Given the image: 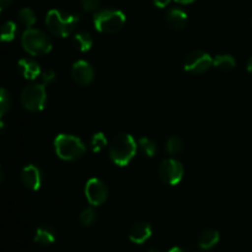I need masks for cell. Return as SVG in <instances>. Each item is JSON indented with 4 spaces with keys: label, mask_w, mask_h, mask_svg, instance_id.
Here are the masks:
<instances>
[{
    "label": "cell",
    "mask_w": 252,
    "mask_h": 252,
    "mask_svg": "<svg viewBox=\"0 0 252 252\" xmlns=\"http://www.w3.org/2000/svg\"><path fill=\"white\" fill-rule=\"evenodd\" d=\"M138 145L133 135L128 133H120L111 140L108 153L113 164L118 166H127L137 153Z\"/></svg>",
    "instance_id": "6da1fadb"
},
{
    "label": "cell",
    "mask_w": 252,
    "mask_h": 252,
    "mask_svg": "<svg viewBox=\"0 0 252 252\" xmlns=\"http://www.w3.org/2000/svg\"><path fill=\"white\" fill-rule=\"evenodd\" d=\"M79 22V15L63 10L52 9L46 15V26L53 36L65 38L74 31Z\"/></svg>",
    "instance_id": "7a4b0ae2"
},
{
    "label": "cell",
    "mask_w": 252,
    "mask_h": 252,
    "mask_svg": "<svg viewBox=\"0 0 252 252\" xmlns=\"http://www.w3.org/2000/svg\"><path fill=\"white\" fill-rule=\"evenodd\" d=\"M54 150L64 161H76L86 152V147L80 138L73 134H59L54 139Z\"/></svg>",
    "instance_id": "3957f363"
},
{
    "label": "cell",
    "mask_w": 252,
    "mask_h": 252,
    "mask_svg": "<svg viewBox=\"0 0 252 252\" xmlns=\"http://www.w3.org/2000/svg\"><path fill=\"white\" fill-rule=\"evenodd\" d=\"M21 43L25 51L31 56H43L51 52L52 44L51 38L44 31L38 29H26V31L22 33Z\"/></svg>",
    "instance_id": "277c9868"
},
{
    "label": "cell",
    "mask_w": 252,
    "mask_h": 252,
    "mask_svg": "<svg viewBox=\"0 0 252 252\" xmlns=\"http://www.w3.org/2000/svg\"><path fill=\"white\" fill-rule=\"evenodd\" d=\"M126 24V15L121 10H98L94 15V26L101 33H116L121 31Z\"/></svg>",
    "instance_id": "5b68a950"
},
{
    "label": "cell",
    "mask_w": 252,
    "mask_h": 252,
    "mask_svg": "<svg viewBox=\"0 0 252 252\" xmlns=\"http://www.w3.org/2000/svg\"><path fill=\"white\" fill-rule=\"evenodd\" d=\"M21 105L30 112H39L47 102L46 85L42 83H31L25 86L20 96Z\"/></svg>",
    "instance_id": "8992f818"
},
{
    "label": "cell",
    "mask_w": 252,
    "mask_h": 252,
    "mask_svg": "<svg viewBox=\"0 0 252 252\" xmlns=\"http://www.w3.org/2000/svg\"><path fill=\"white\" fill-rule=\"evenodd\" d=\"M213 65V58L207 52L196 49L187 54L185 59V70L191 74H203Z\"/></svg>",
    "instance_id": "52a82bcc"
},
{
    "label": "cell",
    "mask_w": 252,
    "mask_h": 252,
    "mask_svg": "<svg viewBox=\"0 0 252 252\" xmlns=\"http://www.w3.org/2000/svg\"><path fill=\"white\" fill-rule=\"evenodd\" d=\"M159 177L165 184L175 186L184 177V165L172 158L164 160L159 166Z\"/></svg>",
    "instance_id": "ba28073f"
},
{
    "label": "cell",
    "mask_w": 252,
    "mask_h": 252,
    "mask_svg": "<svg viewBox=\"0 0 252 252\" xmlns=\"http://www.w3.org/2000/svg\"><path fill=\"white\" fill-rule=\"evenodd\" d=\"M85 196L91 206H101L108 198V189L102 180L93 177L85 185Z\"/></svg>",
    "instance_id": "9c48e42d"
},
{
    "label": "cell",
    "mask_w": 252,
    "mask_h": 252,
    "mask_svg": "<svg viewBox=\"0 0 252 252\" xmlns=\"http://www.w3.org/2000/svg\"><path fill=\"white\" fill-rule=\"evenodd\" d=\"M71 78L76 84L81 86H86L93 83L95 78L94 66L86 61H78L71 66Z\"/></svg>",
    "instance_id": "30bf717a"
},
{
    "label": "cell",
    "mask_w": 252,
    "mask_h": 252,
    "mask_svg": "<svg viewBox=\"0 0 252 252\" xmlns=\"http://www.w3.org/2000/svg\"><path fill=\"white\" fill-rule=\"evenodd\" d=\"M20 179H21L22 185L26 189H31V191H37V189H39L42 181H43V175H42L41 169L38 166L30 164L22 169Z\"/></svg>",
    "instance_id": "8fae6325"
},
{
    "label": "cell",
    "mask_w": 252,
    "mask_h": 252,
    "mask_svg": "<svg viewBox=\"0 0 252 252\" xmlns=\"http://www.w3.org/2000/svg\"><path fill=\"white\" fill-rule=\"evenodd\" d=\"M152 226L147 221H137L129 229V239L134 244H143L152 236Z\"/></svg>",
    "instance_id": "7c38bea8"
},
{
    "label": "cell",
    "mask_w": 252,
    "mask_h": 252,
    "mask_svg": "<svg viewBox=\"0 0 252 252\" xmlns=\"http://www.w3.org/2000/svg\"><path fill=\"white\" fill-rule=\"evenodd\" d=\"M17 66H19V70L22 74V76L25 79H29V80L39 79V76L42 74L41 65L31 58L20 59L19 63H17Z\"/></svg>",
    "instance_id": "4fadbf2b"
},
{
    "label": "cell",
    "mask_w": 252,
    "mask_h": 252,
    "mask_svg": "<svg viewBox=\"0 0 252 252\" xmlns=\"http://www.w3.org/2000/svg\"><path fill=\"white\" fill-rule=\"evenodd\" d=\"M166 22L171 29L184 30L187 25V14L182 9L179 7H172L166 12Z\"/></svg>",
    "instance_id": "5bb4252c"
},
{
    "label": "cell",
    "mask_w": 252,
    "mask_h": 252,
    "mask_svg": "<svg viewBox=\"0 0 252 252\" xmlns=\"http://www.w3.org/2000/svg\"><path fill=\"white\" fill-rule=\"evenodd\" d=\"M56 240V231L49 225H41L37 228L34 234V241L41 245H51Z\"/></svg>",
    "instance_id": "9a60e30c"
},
{
    "label": "cell",
    "mask_w": 252,
    "mask_h": 252,
    "mask_svg": "<svg viewBox=\"0 0 252 252\" xmlns=\"http://www.w3.org/2000/svg\"><path fill=\"white\" fill-rule=\"evenodd\" d=\"M220 239V235L214 229H207V230L202 231L201 235L198 238V246L203 250H208L212 249L214 245H217Z\"/></svg>",
    "instance_id": "2e32d148"
},
{
    "label": "cell",
    "mask_w": 252,
    "mask_h": 252,
    "mask_svg": "<svg viewBox=\"0 0 252 252\" xmlns=\"http://www.w3.org/2000/svg\"><path fill=\"white\" fill-rule=\"evenodd\" d=\"M73 44L78 51L88 52L90 51L91 47H93L94 44L93 37H91V34L89 33V32L79 31L78 33L74 34Z\"/></svg>",
    "instance_id": "e0dca14e"
},
{
    "label": "cell",
    "mask_w": 252,
    "mask_h": 252,
    "mask_svg": "<svg viewBox=\"0 0 252 252\" xmlns=\"http://www.w3.org/2000/svg\"><path fill=\"white\" fill-rule=\"evenodd\" d=\"M213 66L223 71L233 70L236 66V61L230 54H218L213 58Z\"/></svg>",
    "instance_id": "ac0fdd59"
},
{
    "label": "cell",
    "mask_w": 252,
    "mask_h": 252,
    "mask_svg": "<svg viewBox=\"0 0 252 252\" xmlns=\"http://www.w3.org/2000/svg\"><path fill=\"white\" fill-rule=\"evenodd\" d=\"M17 25L14 21H6L0 27V41L11 42L16 37Z\"/></svg>",
    "instance_id": "d6986e66"
},
{
    "label": "cell",
    "mask_w": 252,
    "mask_h": 252,
    "mask_svg": "<svg viewBox=\"0 0 252 252\" xmlns=\"http://www.w3.org/2000/svg\"><path fill=\"white\" fill-rule=\"evenodd\" d=\"M138 147L142 150L143 154L147 155L148 158H153L158 152L157 143L148 137H142L138 140Z\"/></svg>",
    "instance_id": "ffe728a7"
},
{
    "label": "cell",
    "mask_w": 252,
    "mask_h": 252,
    "mask_svg": "<svg viewBox=\"0 0 252 252\" xmlns=\"http://www.w3.org/2000/svg\"><path fill=\"white\" fill-rule=\"evenodd\" d=\"M165 149L170 155H177L182 153L184 150V140L179 137V135H171L169 139L166 140V145Z\"/></svg>",
    "instance_id": "44dd1931"
},
{
    "label": "cell",
    "mask_w": 252,
    "mask_h": 252,
    "mask_svg": "<svg viewBox=\"0 0 252 252\" xmlns=\"http://www.w3.org/2000/svg\"><path fill=\"white\" fill-rule=\"evenodd\" d=\"M19 20L26 29H31L36 24V14L31 7H22L19 11Z\"/></svg>",
    "instance_id": "7402d4cb"
},
{
    "label": "cell",
    "mask_w": 252,
    "mask_h": 252,
    "mask_svg": "<svg viewBox=\"0 0 252 252\" xmlns=\"http://www.w3.org/2000/svg\"><path fill=\"white\" fill-rule=\"evenodd\" d=\"M107 138L102 132L95 133L90 139V149L93 153H100L107 147Z\"/></svg>",
    "instance_id": "603a6c76"
},
{
    "label": "cell",
    "mask_w": 252,
    "mask_h": 252,
    "mask_svg": "<svg viewBox=\"0 0 252 252\" xmlns=\"http://www.w3.org/2000/svg\"><path fill=\"white\" fill-rule=\"evenodd\" d=\"M11 107V95L4 88H0V120Z\"/></svg>",
    "instance_id": "cb8c5ba5"
},
{
    "label": "cell",
    "mask_w": 252,
    "mask_h": 252,
    "mask_svg": "<svg viewBox=\"0 0 252 252\" xmlns=\"http://www.w3.org/2000/svg\"><path fill=\"white\" fill-rule=\"evenodd\" d=\"M79 219H80V223L83 224L84 226H90L96 221V219H97V214H96L95 209L94 208H85L81 211Z\"/></svg>",
    "instance_id": "d4e9b609"
},
{
    "label": "cell",
    "mask_w": 252,
    "mask_h": 252,
    "mask_svg": "<svg viewBox=\"0 0 252 252\" xmlns=\"http://www.w3.org/2000/svg\"><path fill=\"white\" fill-rule=\"evenodd\" d=\"M81 6L85 11L88 12H95L98 11L102 4V0H80Z\"/></svg>",
    "instance_id": "484cf974"
},
{
    "label": "cell",
    "mask_w": 252,
    "mask_h": 252,
    "mask_svg": "<svg viewBox=\"0 0 252 252\" xmlns=\"http://www.w3.org/2000/svg\"><path fill=\"white\" fill-rule=\"evenodd\" d=\"M56 79V73H54L52 69H47V70L42 71L41 76H39V83H42L43 85H48L52 81Z\"/></svg>",
    "instance_id": "4316f807"
},
{
    "label": "cell",
    "mask_w": 252,
    "mask_h": 252,
    "mask_svg": "<svg viewBox=\"0 0 252 252\" xmlns=\"http://www.w3.org/2000/svg\"><path fill=\"white\" fill-rule=\"evenodd\" d=\"M170 2H171V0H153V4L159 7V9H164V7L169 6Z\"/></svg>",
    "instance_id": "83f0119b"
},
{
    "label": "cell",
    "mask_w": 252,
    "mask_h": 252,
    "mask_svg": "<svg viewBox=\"0 0 252 252\" xmlns=\"http://www.w3.org/2000/svg\"><path fill=\"white\" fill-rule=\"evenodd\" d=\"M11 2H12V0H0V12H1L2 10L6 9V7L11 4Z\"/></svg>",
    "instance_id": "f1b7e54d"
},
{
    "label": "cell",
    "mask_w": 252,
    "mask_h": 252,
    "mask_svg": "<svg viewBox=\"0 0 252 252\" xmlns=\"http://www.w3.org/2000/svg\"><path fill=\"white\" fill-rule=\"evenodd\" d=\"M246 69H248L249 73L252 74V56L250 57V58H249L248 64H246Z\"/></svg>",
    "instance_id": "f546056e"
},
{
    "label": "cell",
    "mask_w": 252,
    "mask_h": 252,
    "mask_svg": "<svg viewBox=\"0 0 252 252\" xmlns=\"http://www.w3.org/2000/svg\"><path fill=\"white\" fill-rule=\"evenodd\" d=\"M176 2H179V4H182V5H187V4H192V2H194L196 0H175Z\"/></svg>",
    "instance_id": "4dcf8cb0"
},
{
    "label": "cell",
    "mask_w": 252,
    "mask_h": 252,
    "mask_svg": "<svg viewBox=\"0 0 252 252\" xmlns=\"http://www.w3.org/2000/svg\"><path fill=\"white\" fill-rule=\"evenodd\" d=\"M4 177H5L4 170H2V167L0 166V185H1L2 181H4Z\"/></svg>",
    "instance_id": "1f68e13d"
},
{
    "label": "cell",
    "mask_w": 252,
    "mask_h": 252,
    "mask_svg": "<svg viewBox=\"0 0 252 252\" xmlns=\"http://www.w3.org/2000/svg\"><path fill=\"white\" fill-rule=\"evenodd\" d=\"M167 252H186V251L182 250V249H180V248H172L171 250H169Z\"/></svg>",
    "instance_id": "d6a6232c"
},
{
    "label": "cell",
    "mask_w": 252,
    "mask_h": 252,
    "mask_svg": "<svg viewBox=\"0 0 252 252\" xmlns=\"http://www.w3.org/2000/svg\"><path fill=\"white\" fill-rule=\"evenodd\" d=\"M149 252H159V251H157V250H149Z\"/></svg>",
    "instance_id": "836d02e7"
},
{
    "label": "cell",
    "mask_w": 252,
    "mask_h": 252,
    "mask_svg": "<svg viewBox=\"0 0 252 252\" xmlns=\"http://www.w3.org/2000/svg\"><path fill=\"white\" fill-rule=\"evenodd\" d=\"M251 25H252V20H251Z\"/></svg>",
    "instance_id": "e575fe53"
}]
</instances>
